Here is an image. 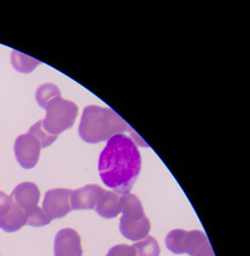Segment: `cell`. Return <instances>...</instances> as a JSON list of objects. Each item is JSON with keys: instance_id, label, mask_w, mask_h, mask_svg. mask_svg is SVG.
I'll return each mask as SVG.
<instances>
[{"instance_id": "1", "label": "cell", "mask_w": 250, "mask_h": 256, "mask_svg": "<svg viewBox=\"0 0 250 256\" xmlns=\"http://www.w3.org/2000/svg\"><path fill=\"white\" fill-rule=\"evenodd\" d=\"M142 160L135 141L124 134L108 140L99 158V174L106 186L129 193L141 172Z\"/></svg>"}, {"instance_id": "2", "label": "cell", "mask_w": 250, "mask_h": 256, "mask_svg": "<svg viewBox=\"0 0 250 256\" xmlns=\"http://www.w3.org/2000/svg\"><path fill=\"white\" fill-rule=\"evenodd\" d=\"M125 132H133L126 120L112 109L98 106H88L84 109L78 134L87 144L110 140Z\"/></svg>"}, {"instance_id": "3", "label": "cell", "mask_w": 250, "mask_h": 256, "mask_svg": "<svg viewBox=\"0 0 250 256\" xmlns=\"http://www.w3.org/2000/svg\"><path fill=\"white\" fill-rule=\"evenodd\" d=\"M45 118L42 120L44 130L52 136H58L73 126L77 116V106L60 97H56L49 102L44 108Z\"/></svg>"}, {"instance_id": "4", "label": "cell", "mask_w": 250, "mask_h": 256, "mask_svg": "<svg viewBox=\"0 0 250 256\" xmlns=\"http://www.w3.org/2000/svg\"><path fill=\"white\" fill-rule=\"evenodd\" d=\"M207 240L205 234L201 230L186 232L175 230L169 232L166 239L167 248L174 254H188L196 256L199 248Z\"/></svg>"}, {"instance_id": "5", "label": "cell", "mask_w": 250, "mask_h": 256, "mask_svg": "<svg viewBox=\"0 0 250 256\" xmlns=\"http://www.w3.org/2000/svg\"><path fill=\"white\" fill-rule=\"evenodd\" d=\"M41 148L40 141L33 134L27 132L20 134L15 140L14 153L20 166L25 169H31L37 165Z\"/></svg>"}, {"instance_id": "6", "label": "cell", "mask_w": 250, "mask_h": 256, "mask_svg": "<svg viewBox=\"0 0 250 256\" xmlns=\"http://www.w3.org/2000/svg\"><path fill=\"white\" fill-rule=\"evenodd\" d=\"M72 190L67 188H54L45 193L42 210L51 220L63 218L72 210L70 197Z\"/></svg>"}, {"instance_id": "7", "label": "cell", "mask_w": 250, "mask_h": 256, "mask_svg": "<svg viewBox=\"0 0 250 256\" xmlns=\"http://www.w3.org/2000/svg\"><path fill=\"white\" fill-rule=\"evenodd\" d=\"M55 256H82L81 237L74 230L65 228L57 232L54 242Z\"/></svg>"}, {"instance_id": "8", "label": "cell", "mask_w": 250, "mask_h": 256, "mask_svg": "<svg viewBox=\"0 0 250 256\" xmlns=\"http://www.w3.org/2000/svg\"><path fill=\"white\" fill-rule=\"evenodd\" d=\"M104 193V190L96 184H89L81 188L72 190L70 197L72 210L95 209L98 200Z\"/></svg>"}, {"instance_id": "9", "label": "cell", "mask_w": 250, "mask_h": 256, "mask_svg": "<svg viewBox=\"0 0 250 256\" xmlns=\"http://www.w3.org/2000/svg\"><path fill=\"white\" fill-rule=\"evenodd\" d=\"M12 202L26 213L38 206L40 199V190L34 183L24 182L14 188L11 194Z\"/></svg>"}, {"instance_id": "10", "label": "cell", "mask_w": 250, "mask_h": 256, "mask_svg": "<svg viewBox=\"0 0 250 256\" xmlns=\"http://www.w3.org/2000/svg\"><path fill=\"white\" fill-rule=\"evenodd\" d=\"M121 195L114 192L104 190L103 195L98 200L95 210L100 216L105 218H113L121 213Z\"/></svg>"}, {"instance_id": "11", "label": "cell", "mask_w": 250, "mask_h": 256, "mask_svg": "<svg viewBox=\"0 0 250 256\" xmlns=\"http://www.w3.org/2000/svg\"><path fill=\"white\" fill-rule=\"evenodd\" d=\"M119 230L123 236L132 241H140L148 236L151 230V222L147 216L143 218L140 221H125L120 218Z\"/></svg>"}, {"instance_id": "12", "label": "cell", "mask_w": 250, "mask_h": 256, "mask_svg": "<svg viewBox=\"0 0 250 256\" xmlns=\"http://www.w3.org/2000/svg\"><path fill=\"white\" fill-rule=\"evenodd\" d=\"M121 206H123L121 220H125V221H140V220L146 216L140 199L133 194H121Z\"/></svg>"}, {"instance_id": "13", "label": "cell", "mask_w": 250, "mask_h": 256, "mask_svg": "<svg viewBox=\"0 0 250 256\" xmlns=\"http://www.w3.org/2000/svg\"><path fill=\"white\" fill-rule=\"evenodd\" d=\"M27 224L26 212L20 209L15 204H12V207L9 212L0 218V228L6 232H17L24 225Z\"/></svg>"}, {"instance_id": "14", "label": "cell", "mask_w": 250, "mask_h": 256, "mask_svg": "<svg viewBox=\"0 0 250 256\" xmlns=\"http://www.w3.org/2000/svg\"><path fill=\"white\" fill-rule=\"evenodd\" d=\"M11 62L13 67L23 74H29L35 67L40 65L39 60L17 51L12 52Z\"/></svg>"}, {"instance_id": "15", "label": "cell", "mask_w": 250, "mask_h": 256, "mask_svg": "<svg viewBox=\"0 0 250 256\" xmlns=\"http://www.w3.org/2000/svg\"><path fill=\"white\" fill-rule=\"evenodd\" d=\"M137 256H159L160 248L153 236H146L144 239L133 246Z\"/></svg>"}, {"instance_id": "16", "label": "cell", "mask_w": 250, "mask_h": 256, "mask_svg": "<svg viewBox=\"0 0 250 256\" xmlns=\"http://www.w3.org/2000/svg\"><path fill=\"white\" fill-rule=\"evenodd\" d=\"M60 90L59 88L54 84L47 83L43 84L37 90V93H35V99H37V102L39 104L42 108H45L46 104L53 100L56 97H60Z\"/></svg>"}, {"instance_id": "17", "label": "cell", "mask_w": 250, "mask_h": 256, "mask_svg": "<svg viewBox=\"0 0 250 256\" xmlns=\"http://www.w3.org/2000/svg\"><path fill=\"white\" fill-rule=\"evenodd\" d=\"M28 132L33 134V136L40 141L42 148H46L48 146H51L53 142L57 139L56 136H52V134H49L44 130L43 125H42V120H39V122H37L34 125H32Z\"/></svg>"}, {"instance_id": "18", "label": "cell", "mask_w": 250, "mask_h": 256, "mask_svg": "<svg viewBox=\"0 0 250 256\" xmlns=\"http://www.w3.org/2000/svg\"><path fill=\"white\" fill-rule=\"evenodd\" d=\"M27 214V225H30L33 227H40L44 226L51 223V220H49L45 213L43 212L40 207H35L29 212L26 213Z\"/></svg>"}, {"instance_id": "19", "label": "cell", "mask_w": 250, "mask_h": 256, "mask_svg": "<svg viewBox=\"0 0 250 256\" xmlns=\"http://www.w3.org/2000/svg\"><path fill=\"white\" fill-rule=\"evenodd\" d=\"M106 256H137L133 246L127 244H118L113 246Z\"/></svg>"}, {"instance_id": "20", "label": "cell", "mask_w": 250, "mask_h": 256, "mask_svg": "<svg viewBox=\"0 0 250 256\" xmlns=\"http://www.w3.org/2000/svg\"><path fill=\"white\" fill-rule=\"evenodd\" d=\"M12 199L10 196L6 195L3 192H0V218L9 212L12 207Z\"/></svg>"}, {"instance_id": "21", "label": "cell", "mask_w": 250, "mask_h": 256, "mask_svg": "<svg viewBox=\"0 0 250 256\" xmlns=\"http://www.w3.org/2000/svg\"><path fill=\"white\" fill-rule=\"evenodd\" d=\"M196 256H215L213 252V248L211 244L209 242V240H206L203 244V246L199 248V251L197 252Z\"/></svg>"}]
</instances>
